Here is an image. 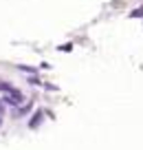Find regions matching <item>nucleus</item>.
Listing matches in <instances>:
<instances>
[{
  "label": "nucleus",
  "instance_id": "obj_1",
  "mask_svg": "<svg viewBox=\"0 0 143 150\" xmlns=\"http://www.w3.org/2000/svg\"><path fill=\"white\" fill-rule=\"evenodd\" d=\"M0 110H2V108H0Z\"/></svg>",
  "mask_w": 143,
  "mask_h": 150
}]
</instances>
